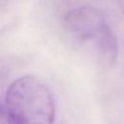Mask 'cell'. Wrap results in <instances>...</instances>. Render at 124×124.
Masks as SVG:
<instances>
[{
  "label": "cell",
  "mask_w": 124,
  "mask_h": 124,
  "mask_svg": "<svg viewBox=\"0 0 124 124\" xmlns=\"http://www.w3.org/2000/svg\"><path fill=\"white\" fill-rule=\"evenodd\" d=\"M5 107L8 124H52L55 102L47 84L37 76L26 75L7 88Z\"/></svg>",
  "instance_id": "7a4b0ae2"
},
{
  "label": "cell",
  "mask_w": 124,
  "mask_h": 124,
  "mask_svg": "<svg viewBox=\"0 0 124 124\" xmlns=\"http://www.w3.org/2000/svg\"><path fill=\"white\" fill-rule=\"evenodd\" d=\"M63 27L74 44L90 50L99 62L113 65L118 53L117 38L102 10L93 6L73 9L65 16Z\"/></svg>",
  "instance_id": "6da1fadb"
}]
</instances>
